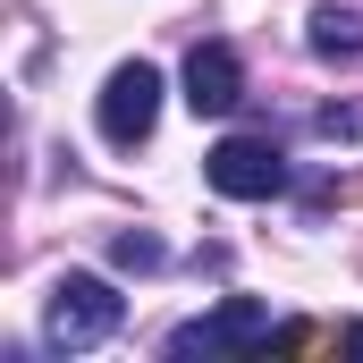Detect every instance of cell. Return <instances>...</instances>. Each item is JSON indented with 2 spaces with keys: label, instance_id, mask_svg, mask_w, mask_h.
I'll return each mask as SVG.
<instances>
[{
  "label": "cell",
  "instance_id": "1",
  "mask_svg": "<svg viewBox=\"0 0 363 363\" xmlns=\"http://www.w3.org/2000/svg\"><path fill=\"white\" fill-rule=\"evenodd\" d=\"M118 321H127V296H118L110 279H93V271H68L60 287H51V304H43V338H51L60 355L101 347Z\"/></svg>",
  "mask_w": 363,
  "mask_h": 363
},
{
  "label": "cell",
  "instance_id": "2",
  "mask_svg": "<svg viewBox=\"0 0 363 363\" xmlns=\"http://www.w3.org/2000/svg\"><path fill=\"white\" fill-rule=\"evenodd\" d=\"M203 178L220 186L228 203H271V194H287V152L271 135H220L203 152Z\"/></svg>",
  "mask_w": 363,
  "mask_h": 363
},
{
  "label": "cell",
  "instance_id": "3",
  "mask_svg": "<svg viewBox=\"0 0 363 363\" xmlns=\"http://www.w3.org/2000/svg\"><path fill=\"white\" fill-rule=\"evenodd\" d=\"M152 118H161V68H152V60L110 68V85H101V135H110V144H144Z\"/></svg>",
  "mask_w": 363,
  "mask_h": 363
},
{
  "label": "cell",
  "instance_id": "4",
  "mask_svg": "<svg viewBox=\"0 0 363 363\" xmlns=\"http://www.w3.org/2000/svg\"><path fill=\"white\" fill-rule=\"evenodd\" d=\"M220 347H271V313H262L254 296H228L211 321L169 330V355H220Z\"/></svg>",
  "mask_w": 363,
  "mask_h": 363
},
{
  "label": "cell",
  "instance_id": "5",
  "mask_svg": "<svg viewBox=\"0 0 363 363\" xmlns=\"http://www.w3.org/2000/svg\"><path fill=\"white\" fill-rule=\"evenodd\" d=\"M237 101H245L237 51H228V43H194V51H186V110H194V118H228Z\"/></svg>",
  "mask_w": 363,
  "mask_h": 363
},
{
  "label": "cell",
  "instance_id": "6",
  "mask_svg": "<svg viewBox=\"0 0 363 363\" xmlns=\"http://www.w3.org/2000/svg\"><path fill=\"white\" fill-rule=\"evenodd\" d=\"M304 43H313V60L347 68V60H363V17H355V9H338V0H321L313 26H304Z\"/></svg>",
  "mask_w": 363,
  "mask_h": 363
},
{
  "label": "cell",
  "instance_id": "7",
  "mask_svg": "<svg viewBox=\"0 0 363 363\" xmlns=\"http://www.w3.org/2000/svg\"><path fill=\"white\" fill-rule=\"evenodd\" d=\"M110 254H118V271H161V262H169V254H161V237H144V228H127Z\"/></svg>",
  "mask_w": 363,
  "mask_h": 363
},
{
  "label": "cell",
  "instance_id": "8",
  "mask_svg": "<svg viewBox=\"0 0 363 363\" xmlns=\"http://www.w3.org/2000/svg\"><path fill=\"white\" fill-rule=\"evenodd\" d=\"M271 347H279V355H304V347H313V330H304V321H279Z\"/></svg>",
  "mask_w": 363,
  "mask_h": 363
},
{
  "label": "cell",
  "instance_id": "9",
  "mask_svg": "<svg viewBox=\"0 0 363 363\" xmlns=\"http://www.w3.org/2000/svg\"><path fill=\"white\" fill-rule=\"evenodd\" d=\"M338 347H347V355H363V321H347V330H338Z\"/></svg>",
  "mask_w": 363,
  "mask_h": 363
}]
</instances>
